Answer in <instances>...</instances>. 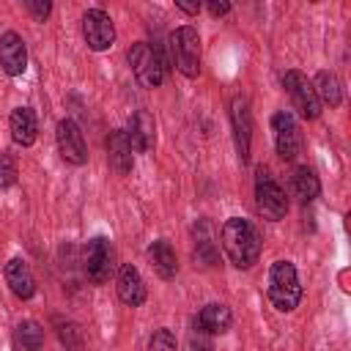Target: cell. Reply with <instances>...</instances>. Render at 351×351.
I'll return each mask as SVG.
<instances>
[{"label":"cell","instance_id":"6da1fadb","mask_svg":"<svg viewBox=\"0 0 351 351\" xmlns=\"http://www.w3.org/2000/svg\"><path fill=\"white\" fill-rule=\"evenodd\" d=\"M219 239H222V250H225L228 261L236 269H250V266L258 263V258H261V233L250 219H244V217L225 219Z\"/></svg>","mask_w":351,"mask_h":351},{"label":"cell","instance_id":"7a4b0ae2","mask_svg":"<svg viewBox=\"0 0 351 351\" xmlns=\"http://www.w3.org/2000/svg\"><path fill=\"white\" fill-rule=\"evenodd\" d=\"M266 293H269V302L280 313H293L299 307V302H302V285H299L296 266L291 261H274L269 266Z\"/></svg>","mask_w":351,"mask_h":351},{"label":"cell","instance_id":"3957f363","mask_svg":"<svg viewBox=\"0 0 351 351\" xmlns=\"http://www.w3.org/2000/svg\"><path fill=\"white\" fill-rule=\"evenodd\" d=\"M126 58H129V66H132V71H134V77L143 88H159L162 85V80L167 74V66H165L162 52L154 44L137 41V44H132Z\"/></svg>","mask_w":351,"mask_h":351},{"label":"cell","instance_id":"277c9868","mask_svg":"<svg viewBox=\"0 0 351 351\" xmlns=\"http://www.w3.org/2000/svg\"><path fill=\"white\" fill-rule=\"evenodd\" d=\"M255 206L269 222H277L288 214V197H285L282 186L274 181L271 170L263 165L255 170Z\"/></svg>","mask_w":351,"mask_h":351},{"label":"cell","instance_id":"5b68a950","mask_svg":"<svg viewBox=\"0 0 351 351\" xmlns=\"http://www.w3.org/2000/svg\"><path fill=\"white\" fill-rule=\"evenodd\" d=\"M170 55L176 69L184 77H197L200 74V36L192 25H181L170 36Z\"/></svg>","mask_w":351,"mask_h":351},{"label":"cell","instance_id":"8992f818","mask_svg":"<svg viewBox=\"0 0 351 351\" xmlns=\"http://www.w3.org/2000/svg\"><path fill=\"white\" fill-rule=\"evenodd\" d=\"M282 88L291 96V104H293V110H299L302 118L313 121V118L321 115V101H318V96L313 90V82L302 71H293V69L285 71L282 74Z\"/></svg>","mask_w":351,"mask_h":351},{"label":"cell","instance_id":"52a82bcc","mask_svg":"<svg viewBox=\"0 0 351 351\" xmlns=\"http://www.w3.org/2000/svg\"><path fill=\"white\" fill-rule=\"evenodd\" d=\"M271 134H274V148H277L280 159L291 162V159L299 156V151H302V132H299L296 118L288 110H280V112L271 115Z\"/></svg>","mask_w":351,"mask_h":351},{"label":"cell","instance_id":"ba28073f","mask_svg":"<svg viewBox=\"0 0 351 351\" xmlns=\"http://www.w3.org/2000/svg\"><path fill=\"white\" fill-rule=\"evenodd\" d=\"M82 38L93 52L110 49L115 41V25L110 14H104L101 8H88L82 14Z\"/></svg>","mask_w":351,"mask_h":351},{"label":"cell","instance_id":"9c48e42d","mask_svg":"<svg viewBox=\"0 0 351 351\" xmlns=\"http://www.w3.org/2000/svg\"><path fill=\"white\" fill-rule=\"evenodd\" d=\"M55 140H58L60 156H63L69 165H85V162H88V148H85L82 132H80V126H77L71 118L58 121V126H55Z\"/></svg>","mask_w":351,"mask_h":351},{"label":"cell","instance_id":"30bf717a","mask_svg":"<svg viewBox=\"0 0 351 351\" xmlns=\"http://www.w3.org/2000/svg\"><path fill=\"white\" fill-rule=\"evenodd\" d=\"M110 269H112V247L104 236H96L88 241L85 247V274L90 282L101 285L110 280Z\"/></svg>","mask_w":351,"mask_h":351},{"label":"cell","instance_id":"8fae6325","mask_svg":"<svg viewBox=\"0 0 351 351\" xmlns=\"http://www.w3.org/2000/svg\"><path fill=\"white\" fill-rule=\"evenodd\" d=\"M230 123H233V140H236V151L241 156V162L250 159V148H252V115H250V104L244 96H236L230 104Z\"/></svg>","mask_w":351,"mask_h":351},{"label":"cell","instance_id":"7c38bea8","mask_svg":"<svg viewBox=\"0 0 351 351\" xmlns=\"http://www.w3.org/2000/svg\"><path fill=\"white\" fill-rule=\"evenodd\" d=\"M0 69L8 77H19L27 69V47L22 41V36L14 30H5L0 36Z\"/></svg>","mask_w":351,"mask_h":351},{"label":"cell","instance_id":"4fadbf2b","mask_svg":"<svg viewBox=\"0 0 351 351\" xmlns=\"http://www.w3.org/2000/svg\"><path fill=\"white\" fill-rule=\"evenodd\" d=\"M115 291H118V299H121L126 307H140V304L148 299L145 282H143L140 271H137L132 263H123V266L118 269V277H115Z\"/></svg>","mask_w":351,"mask_h":351},{"label":"cell","instance_id":"5bb4252c","mask_svg":"<svg viewBox=\"0 0 351 351\" xmlns=\"http://www.w3.org/2000/svg\"><path fill=\"white\" fill-rule=\"evenodd\" d=\"M123 132L132 143V151H137V154H145L156 145V123H154L151 112H145V110H134L129 118V129H123Z\"/></svg>","mask_w":351,"mask_h":351},{"label":"cell","instance_id":"9a60e30c","mask_svg":"<svg viewBox=\"0 0 351 351\" xmlns=\"http://www.w3.org/2000/svg\"><path fill=\"white\" fill-rule=\"evenodd\" d=\"M3 274H5V282H8V288H11V293L16 299H30L36 293V277H33L27 261L11 258L5 263V269H3Z\"/></svg>","mask_w":351,"mask_h":351},{"label":"cell","instance_id":"2e32d148","mask_svg":"<svg viewBox=\"0 0 351 351\" xmlns=\"http://www.w3.org/2000/svg\"><path fill=\"white\" fill-rule=\"evenodd\" d=\"M107 159H110V167L118 176H129L132 173L134 156H132V143H129L123 129L110 132V137H107Z\"/></svg>","mask_w":351,"mask_h":351},{"label":"cell","instance_id":"e0dca14e","mask_svg":"<svg viewBox=\"0 0 351 351\" xmlns=\"http://www.w3.org/2000/svg\"><path fill=\"white\" fill-rule=\"evenodd\" d=\"M8 129H11V140L22 148L33 145L36 143V134H38V121H36V112L30 107H14L11 118H8Z\"/></svg>","mask_w":351,"mask_h":351},{"label":"cell","instance_id":"ac0fdd59","mask_svg":"<svg viewBox=\"0 0 351 351\" xmlns=\"http://www.w3.org/2000/svg\"><path fill=\"white\" fill-rule=\"evenodd\" d=\"M192 241H195V261L200 266H214L217 263V241H214V228H211L208 219L195 222Z\"/></svg>","mask_w":351,"mask_h":351},{"label":"cell","instance_id":"d6986e66","mask_svg":"<svg viewBox=\"0 0 351 351\" xmlns=\"http://www.w3.org/2000/svg\"><path fill=\"white\" fill-rule=\"evenodd\" d=\"M148 261L154 266V271L162 277V280H173L178 274V258H176V250L170 247L167 239H156L151 247H148Z\"/></svg>","mask_w":351,"mask_h":351},{"label":"cell","instance_id":"ffe728a7","mask_svg":"<svg viewBox=\"0 0 351 351\" xmlns=\"http://www.w3.org/2000/svg\"><path fill=\"white\" fill-rule=\"evenodd\" d=\"M230 324H233L230 310L225 304H219V302H211L197 313V324L195 326L203 329L206 335H225L230 329Z\"/></svg>","mask_w":351,"mask_h":351},{"label":"cell","instance_id":"44dd1931","mask_svg":"<svg viewBox=\"0 0 351 351\" xmlns=\"http://www.w3.org/2000/svg\"><path fill=\"white\" fill-rule=\"evenodd\" d=\"M11 343H14V351H41V346H44V329H41V324L33 321V318L19 321L14 326Z\"/></svg>","mask_w":351,"mask_h":351},{"label":"cell","instance_id":"7402d4cb","mask_svg":"<svg viewBox=\"0 0 351 351\" xmlns=\"http://www.w3.org/2000/svg\"><path fill=\"white\" fill-rule=\"evenodd\" d=\"M291 189H293V197H299L302 203H310V200H315L321 195V181H318L313 167L299 165L293 170V176H291Z\"/></svg>","mask_w":351,"mask_h":351},{"label":"cell","instance_id":"603a6c76","mask_svg":"<svg viewBox=\"0 0 351 351\" xmlns=\"http://www.w3.org/2000/svg\"><path fill=\"white\" fill-rule=\"evenodd\" d=\"M313 90H315V96H318L321 104L337 107L343 101V85H340L337 74H332V71H318L315 74V82H313Z\"/></svg>","mask_w":351,"mask_h":351},{"label":"cell","instance_id":"cb8c5ba5","mask_svg":"<svg viewBox=\"0 0 351 351\" xmlns=\"http://www.w3.org/2000/svg\"><path fill=\"white\" fill-rule=\"evenodd\" d=\"M148 351H178V343H176V335L170 329H156L151 335V343H148Z\"/></svg>","mask_w":351,"mask_h":351},{"label":"cell","instance_id":"d4e9b609","mask_svg":"<svg viewBox=\"0 0 351 351\" xmlns=\"http://www.w3.org/2000/svg\"><path fill=\"white\" fill-rule=\"evenodd\" d=\"M16 184V159L11 154H0V189Z\"/></svg>","mask_w":351,"mask_h":351},{"label":"cell","instance_id":"484cf974","mask_svg":"<svg viewBox=\"0 0 351 351\" xmlns=\"http://www.w3.org/2000/svg\"><path fill=\"white\" fill-rule=\"evenodd\" d=\"M189 343H192V351H214V346H211V335H206V332L197 329V326H195Z\"/></svg>","mask_w":351,"mask_h":351},{"label":"cell","instance_id":"4316f807","mask_svg":"<svg viewBox=\"0 0 351 351\" xmlns=\"http://www.w3.org/2000/svg\"><path fill=\"white\" fill-rule=\"evenodd\" d=\"M25 5H27V11L36 16V22H44V19L49 16V11H52V3H44V0H27Z\"/></svg>","mask_w":351,"mask_h":351},{"label":"cell","instance_id":"83f0119b","mask_svg":"<svg viewBox=\"0 0 351 351\" xmlns=\"http://www.w3.org/2000/svg\"><path fill=\"white\" fill-rule=\"evenodd\" d=\"M58 335H60V340L69 346V351H77V348H80V343L71 340V337H77V326H74V324H69V321L60 324V326H58Z\"/></svg>","mask_w":351,"mask_h":351},{"label":"cell","instance_id":"f1b7e54d","mask_svg":"<svg viewBox=\"0 0 351 351\" xmlns=\"http://www.w3.org/2000/svg\"><path fill=\"white\" fill-rule=\"evenodd\" d=\"M206 8H208L211 16H225V14L230 11V3H225V0H211Z\"/></svg>","mask_w":351,"mask_h":351},{"label":"cell","instance_id":"f546056e","mask_svg":"<svg viewBox=\"0 0 351 351\" xmlns=\"http://www.w3.org/2000/svg\"><path fill=\"white\" fill-rule=\"evenodd\" d=\"M176 8L184 11V14H197V11H200V3H184V0H176Z\"/></svg>","mask_w":351,"mask_h":351}]
</instances>
